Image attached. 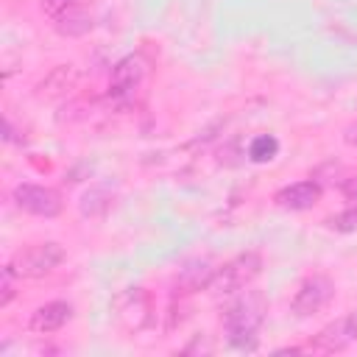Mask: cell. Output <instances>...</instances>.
Here are the masks:
<instances>
[{
    "label": "cell",
    "mask_w": 357,
    "mask_h": 357,
    "mask_svg": "<svg viewBox=\"0 0 357 357\" xmlns=\"http://www.w3.org/2000/svg\"><path fill=\"white\" fill-rule=\"evenodd\" d=\"M73 81H75V70L70 67V64H64V67H56L36 89V95L39 98H56V95H61V92H67L70 86H73Z\"/></svg>",
    "instance_id": "5bb4252c"
},
{
    "label": "cell",
    "mask_w": 357,
    "mask_h": 357,
    "mask_svg": "<svg viewBox=\"0 0 357 357\" xmlns=\"http://www.w3.org/2000/svg\"><path fill=\"white\" fill-rule=\"evenodd\" d=\"M70 6H75V0H42V8H45L50 17H59V14L67 11Z\"/></svg>",
    "instance_id": "ac0fdd59"
},
{
    "label": "cell",
    "mask_w": 357,
    "mask_h": 357,
    "mask_svg": "<svg viewBox=\"0 0 357 357\" xmlns=\"http://www.w3.org/2000/svg\"><path fill=\"white\" fill-rule=\"evenodd\" d=\"M64 262V248L59 243H36L28 248H20L8 268L20 276V279H42L47 276L53 268H59Z\"/></svg>",
    "instance_id": "3957f363"
},
{
    "label": "cell",
    "mask_w": 357,
    "mask_h": 357,
    "mask_svg": "<svg viewBox=\"0 0 357 357\" xmlns=\"http://www.w3.org/2000/svg\"><path fill=\"white\" fill-rule=\"evenodd\" d=\"M346 321H349V332H351V337L357 340V307H354V310L346 315Z\"/></svg>",
    "instance_id": "d6986e66"
},
{
    "label": "cell",
    "mask_w": 357,
    "mask_h": 357,
    "mask_svg": "<svg viewBox=\"0 0 357 357\" xmlns=\"http://www.w3.org/2000/svg\"><path fill=\"white\" fill-rule=\"evenodd\" d=\"M335 296V284L329 276H310L298 284L293 301H290V312L296 318H310L315 312H321Z\"/></svg>",
    "instance_id": "277c9868"
},
{
    "label": "cell",
    "mask_w": 357,
    "mask_h": 357,
    "mask_svg": "<svg viewBox=\"0 0 357 357\" xmlns=\"http://www.w3.org/2000/svg\"><path fill=\"white\" fill-rule=\"evenodd\" d=\"M114 321L126 332H139L151 321V296L142 287H131L114 298Z\"/></svg>",
    "instance_id": "5b68a950"
},
{
    "label": "cell",
    "mask_w": 357,
    "mask_h": 357,
    "mask_svg": "<svg viewBox=\"0 0 357 357\" xmlns=\"http://www.w3.org/2000/svg\"><path fill=\"white\" fill-rule=\"evenodd\" d=\"M70 318H73V304H67V301H47V304L33 310L31 329L42 332V335H50V332H59Z\"/></svg>",
    "instance_id": "9c48e42d"
},
{
    "label": "cell",
    "mask_w": 357,
    "mask_h": 357,
    "mask_svg": "<svg viewBox=\"0 0 357 357\" xmlns=\"http://www.w3.org/2000/svg\"><path fill=\"white\" fill-rule=\"evenodd\" d=\"M326 226L335 229V231H357V206H349V209L337 212L335 218L326 220Z\"/></svg>",
    "instance_id": "2e32d148"
},
{
    "label": "cell",
    "mask_w": 357,
    "mask_h": 357,
    "mask_svg": "<svg viewBox=\"0 0 357 357\" xmlns=\"http://www.w3.org/2000/svg\"><path fill=\"white\" fill-rule=\"evenodd\" d=\"M351 340H354V337H351V332H349V321H346V318H337L335 324L324 326V329L310 340V346H307V349H312V351H324V354H332V351L346 349Z\"/></svg>",
    "instance_id": "30bf717a"
},
{
    "label": "cell",
    "mask_w": 357,
    "mask_h": 357,
    "mask_svg": "<svg viewBox=\"0 0 357 357\" xmlns=\"http://www.w3.org/2000/svg\"><path fill=\"white\" fill-rule=\"evenodd\" d=\"M268 298L259 290H240V296L226 307L223 329L231 349L254 351L257 349V332L265 321Z\"/></svg>",
    "instance_id": "6da1fadb"
},
{
    "label": "cell",
    "mask_w": 357,
    "mask_h": 357,
    "mask_svg": "<svg viewBox=\"0 0 357 357\" xmlns=\"http://www.w3.org/2000/svg\"><path fill=\"white\" fill-rule=\"evenodd\" d=\"M142 78H145V59L142 56H126L112 70L109 95L117 98V100H126V98H131L139 89Z\"/></svg>",
    "instance_id": "52a82bcc"
},
{
    "label": "cell",
    "mask_w": 357,
    "mask_h": 357,
    "mask_svg": "<svg viewBox=\"0 0 357 357\" xmlns=\"http://www.w3.org/2000/svg\"><path fill=\"white\" fill-rule=\"evenodd\" d=\"M14 271L6 265L3 273H0V307H8V301L14 298Z\"/></svg>",
    "instance_id": "e0dca14e"
},
{
    "label": "cell",
    "mask_w": 357,
    "mask_h": 357,
    "mask_svg": "<svg viewBox=\"0 0 357 357\" xmlns=\"http://www.w3.org/2000/svg\"><path fill=\"white\" fill-rule=\"evenodd\" d=\"M318 198H321V184H318V181H296V184L282 187V190L273 195L276 206L290 209V212L310 209V206L318 204Z\"/></svg>",
    "instance_id": "ba28073f"
},
{
    "label": "cell",
    "mask_w": 357,
    "mask_h": 357,
    "mask_svg": "<svg viewBox=\"0 0 357 357\" xmlns=\"http://www.w3.org/2000/svg\"><path fill=\"white\" fill-rule=\"evenodd\" d=\"M14 204L36 218H56L61 212V195L53 187H42V184H17L11 192Z\"/></svg>",
    "instance_id": "8992f818"
},
{
    "label": "cell",
    "mask_w": 357,
    "mask_h": 357,
    "mask_svg": "<svg viewBox=\"0 0 357 357\" xmlns=\"http://www.w3.org/2000/svg\"><path fill=\"white\" fill-rule=\"evenodd\" d=\"M112 201H114V190H112V184H92L84 195H81V215L84 218H103L106 212H109V206H112Z\"/></svg>",
    "instance_id": "4fadbf2b"
},
{
    "label": "cell",
    "mask_w": 357,
    "mask_h": 357,
    "mask_svg": "<svg viewBox=\"0 0 357 357\" xmlns=\"http://www.w3.org/2000/svg\"><path fill=\"white\" fill-rule=\"evenodd\" d=\"M215 268L206 262V259H190L178 279H176V293H195V290H206L209 287V279H212Z\"/></svg>",
    "instance_id": "8fae6325"
},
{
    "label": "cell",
    "mask_w": 357,
    "mask_h": 357,
    "mask_svg": "<svg viewBox=\"0 0 357 357\" xmlns=\"http://www.w3.org/2000/svg\"><path fill=\"white\" fill-rule=\"evenodd\" d=\"M92 25H95V22H92V14H89L86 8H81V6H70L67 11H61V14L56 17V31H59L61 36H70V39L89 33Z\"/></svg>",
    "instance_id": "7c38bea8"
},
{
    "label": "cell",
    "mask_w": 357,
    "mask_h": 357,
    "mask_svg": "<svg viewBox=\"0 0 357 357\" xmlns=\"http://www.w3.org/2000/svg\"><path fill=\"white\" fill-rule=\"evenodd\" d=\"M262 271V257L257 251H245V254H237L234 259H229L223 268H218L209 279V293L212 296H231V293H240L243 287H248Z\"/></svg>",
    "instance_id": "7a4b0ae2"
},
{
    "label": "cell",
    "mask_w": 357,
    "mask_h": 357,
    "mask_svg": "<svg viewBox=\"0 0 357 357\" xmlns=\"http://www.w3.org/2000/svg\"><path fill=\"white\" fill-rule=\"evenodd\" d=\"M279 153V139L273 134H259L248 145V159L251 162H271Z\"/></svg>",
    "instance_id": "9a60e30c"
},
{
    "label": "cell",
    "mask_w": 357,
    "mask_h": 357,
    "mask_svg": "<svg viewBox=\"0 0 357 357\" xmlns=\"http://www.w3.org/2000/svg\"><path fill=\"white\" fill-rule=\"evenodd\" d=\"M346 142H349V145H357V126L346 128Z\"/></svg>",
    "instance_id": "ffe728a7"
}]
</instances>
